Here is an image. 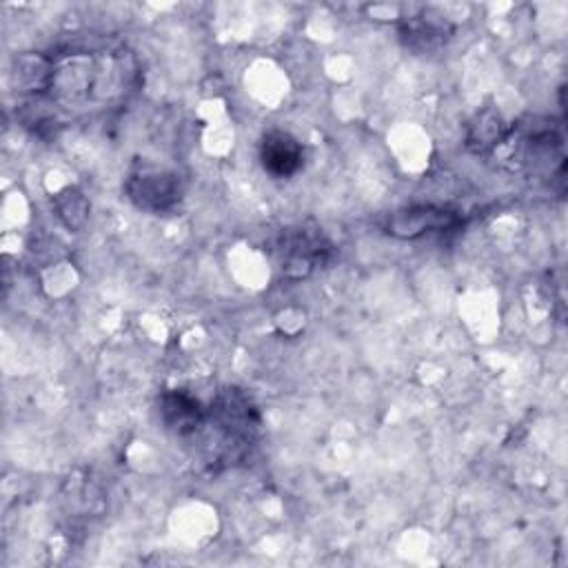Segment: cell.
<instances>
[{
	"instance_id": "cell-10",
	"label": "cell",
	"mask_w": 568,
	"mask_h": 568,
	"mask_svg": "<svg viewBox=\"0 0 568 568\" xmlns=\"http://www.w3.org/2000/svg\"><path fill=\"white\" fill-rule=\"evenodd\" d=\"M55 209L69 229H78L87 220V202H84L82 193H78L73 189H67L64 193H60L55 197Z\"/></svg>"
},
{
	"instance_id": "cell-4",
	"label": "cell",
	"mask_w": 568,
	"mask_h": 568,
	"mask_svg": "<svg viewBox=\"0 0 568 568\" xmlns=\"http://www.w3.org/2000/svg\"><path fill=\"white\" fill-rule=\"evenodd\" d=\"M160 417L175 437L197 439L206 426L209 408H204L191 393L171 388L160 395Z\"/></svg>"
},
{
	"instance_id": "cell-6",
	"label": "cell",
	"mask_w": 568,
	"mask_h": 568,
	"mask_svg": "<svg viewBox=\"0 0 568 568\" xmlns=\"http://www.w3.org/2000/svg\"><path fill=\"white\" fill-rule=\"evenodd\" d=\"M457 215L446 209L437 206H408L402 211H395L388 217L386 231L397 237H417L426 231H442L455 226Z\"/></svg>"
},
{
	"instance_id": "cell-3",
	"label": "cell",
	"mask_w": 568,
	"mask_h": 568,
	"mask_svg": "<svg viewBox=\"0 0 568 568\" xmlns=\"http://www.w3.org/2000/svg\"><path fill=\"white\" fill-rule=\"evenodd\" d=\"M277 248L282 253V271L286 275L302 277L311 273L317 262L326 260L331 244L317 229L297 226L282 233Z\"/></svg>"
},
{
	"instance_id": "cell-7",
	"label": "cell",
	"mask_w": 568,
	"mask_h": 568,
	"mask_svg": "<svg viewBox=\"0 0 568 568\" xmlns=\"http://www.w3.org/2000/svg\"><path fill=\"white\" fill-rule=\"evenodd\" d=\"M450 24L442 16H430V11H422L419 16H413L404 20L399 33L413 51H433L439 44H444L446 36L450 33Z\"/></svg>"
},
{
	"instance_id": "cell-1",
	"label": "cell",
	"mask_w": 568,
	"mask_h": 568,
	"mask_svg": "<svg viewBox=\"0 0 568 568\" xmlns=\"http://www.w3.org/2000/svg\"><path fill=\"white\" fill-rule=\"evenodd\" d=\"M206 428H211L217 444L211 462L233 464L253 444L260 428V415L244 390L226 386L211 399L204 430Z\"/></svg>"
},
{
	"instance_id": "cell-9",
	"label": "cell",
	"mask_w": 568,
	"mask_h": 568,
	"mask_svg": "<svg viewBox=\"0 0 568 568\" xmlns=\"http://www.w3.org/2000/svg\"><path fill=\"white\" fill-rule=\"evenodd\" d=\"M501 138H504L501 118L495 115L493 111L477 113V118H475V122L470 124V131H468V146H473L475 151H486L495 142H499Z\"/></svg>"
},
{
	"instance_id": "cell-5",
	"label": "cell",
	"mask_w": 568,
	"mask_h": 568,
	"mask_svg": "<svg viewBox=\"0 0 568 568\" xmlns=\"http://www.w3.org/2000/svg\"><path fill=\"white\" fill-rule=\"evenodd\" d=\"M260 164L275 180H288L304 166V146L288 131L273 129L260 142Z\"/></svg>"
},
{
	"instance_id": "cell-2",
	"label": "cell",
	"mask_w": 568,
	"mask_h": 568,
	"mask_svg": "<svg viewBox=\"0 0 568 568\" xmlns=\"http://www.w3.org/2000/svg\"><path fill=\"white\" fill-rule=\"evenodd\" d=\"M124 191L138 209L162 213L173 209L182 200L184 186L175 171L142 164L129 173Z\"/></svg>"
},
{
	"instance_id": "cell-8",
	"label": "cell",
	"mask_w": 568,
	"mask_h": 568,
	"mask_svg": "<svg viewBox=\"0 0 568 568\" xmlns=\"http://www.w3.org/2000/svg\"><path fill=\"white\" fill-rule=\"evenodd\" d=\"M16 82L20 87H24V91H36L42 93L47 89H51V84L55 82V69L47 58L40 55H22L16 62Z\"/></svg>"
}]
</instances>
